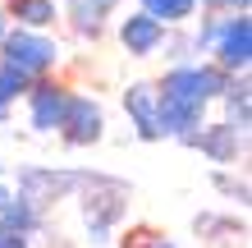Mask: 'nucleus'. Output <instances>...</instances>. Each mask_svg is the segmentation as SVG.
<instances>
[{"label": "nucleus", "instance_id": "1", "mask_svg": "<svg viewBox=\"0 0 252 248\" xmlns=\"http://www.w3.org/2000/svg\"><path fill=\"white\" fill-rule=\"evenodd\" d=\"M73 207H78V225H83V239L87 248H106L120 225L128 221V207H133V184L120 179V175H106V170H87L83 166V184L73 188Z\"/></svg>", "mask_w": 252, "mask_h": 248}, {"label": "nucleus", "instance_id": "2", "mask_svg": "<svg viewBox=\"0 0 252 248\" xmlns=\"http://www.w3.org/2000/svg\"><path fill=\"white\" fill-rule=\"evenodd\" d=\"M234 74H225V69H216L211 60H184V65H165V74L152 78L156 83V92L165 97V101H184V106H202V110H211L220 92L229 87Z\"/></svg>", "mask_w": 252, "mask_h": 248}, {"label": "nucleus", "instance_id": "3", "mask_svg": "<svg viewBox=\"0 0 252 248\" xmlns=\"http://www.w3.org/2000/svg\"><path fill=\"white\" fill-rule=\"evenodd\" d=\"M0 60L23 69L28 78H46L60 74L64 65V41L55 33H32V28H9L5 41H0Z\"/></svg>", "mask_w": 252, "mask_h": 248}, {"label": "nucleus", "instance_id": "4", "mask_svg": "<svg viewBox=\"0 0 252 248\" xmlns=\"http://www.w3.org/2000/svg\"><path fill=\"white\" fill-rule=\"evenodd\" d=\"M9 184H14V193L37 202L41 212H55L83 184V170H73V166H9Z\"/></svg>", "mask_w": 252, "mask_h": 248}, {"label": "nucleus", "instance_id": "5", "mask_svg": "<svg viewBox=\"0 0 252 248\" xmlns=\"http://www.w3.org/2000/svg\"><path fill=\"white\" fill-rule=\"evenodd\" d=\"M69 97H73V83H64L60 74L32 78V87L23 92V115H28V129H32L37 138H55V134H60V124H64Z\"/></svg>", "mask_w": 252, "mask_h": 248}, {"label": "nucleus", "instance_id": "6", "mask_svg": "<svg viewBox=\"0 0 252 248\" xmlns=\"http://www.w3.org/2000/svg\"><path fill=\"white\" fill-rule=\"evenodd\" d=\"M206 60L225 74H248L252 69V14H220Z\"/></svg>", "mask_w": 252, "mask_h": 248}, {"label": "nucleus", "instance_id": "7", "mask_svg": "<svg viewBox=\"0 0 252 248\" xmlns=\"http://www.w3.org/2000/svg\"><path fill=\"white\" fill-rule=\"evenodd\" d=\"M55 138H60L69 152H87V147H96V142H106V106H101L92 92H78V87H73L64 124H60Z\"/></svg>", "mask_w": 252, "mask_h": 248}, {"label": "nucleus", "instance_id": "8", "mask_svg": "<svg viewBox=\"0 0 252 248\" xmlns=\"http://www.w3.org/2000/svg\"><path fill=\"white\" fill-rule=\"evenodd\" d=\"M120 9H124V0H60V23L69 28L73 41L96 46V41L110 33V23H115Z\"/></svg>", "mask_w": 252, "mask_h": 248}, {"label": "nucleus", "instance_id": "9", "mask_svg": "<svg viewBox=\"0 0 252 248\" xmlns=\"http://www.w3.org/2000/svg\"><path fill=\"white\" fill-rule=\"evenodd\" d=\"M120 106H124V115H128V134L138 138V142H160V124H156L160 97H156V83H152V78H133V83H124Z\"/></svg>", "mask_w": 252, "mask_h": 248}, {"label": "nucleus", "instance_id": "10", "mask_svg": "<svg viewBox=\"0 0 252 248\" xmlns=\"http://www.w3.org/2000/svg\"><path fill=\"white\" fill-rule=\"evenodd\" d=\"M192 152H202V161L211 166H243L248 161V134H234L225 120H206L192 138Z\"/></svg>", "mask_w": 252, "mask_h": 248}, {"label": "nucleus", "instance_id": "11", "mask_svg": "<svg viewBox=\"0 0 252 248\" xmlns=\"http://www.w3.org/2000/svg\"><path fill=\"white\" fill-rule=\"evenodd\" d=\"M160 37H165V28H160L152 14H142L138 5L115 19V41H120V51L133 55V60H152L156 46H160Z\"/></svg>", "mask_w": 252, "mask_h": 248}, {"label": "nucleus", "instance_id": "12", "mask_svg": "<svg viewBox=\"0 0 252 248\" xmlns=\"http://www.w3.org/2000/svg\"><path fill=\"white\" fill-rule=\"evenodd\" d=\"M9 28H32V33H55L60 28V0H0Z\"/></svg>", "mask_w": 252, "mask_h": 248}, {"label": "nucleus", "instance_id": "13", "mask_svg": "<svg viewBox=\"0 0 252 248\" xmlns=\"http://www.w3.org/2000/svg\"><path fill=\"white\" fill-rule=\"evenodd\" d=\"M216 106H220V120H225L234 134H252V78L248 74H234Z\"/></svg>", "mask_w": 252, "mask_h": 248}, {"label": "nucleus", "instance_id": "14", "mask_svg": "<svg viewBox=\"0 0 252 248\" xmlns=\"http://www.w3.org/2000/svg\"><path fill=\"white\" fill-rule=\"evenodd\" d=\"M46 221H51V212H41L37 202H28L23 193H14L5 202V212H0V230H9V235H28V239L41 235Z\"/></svg>", "mask_w": 252, "mask_h": 248}, {"label": "nucleus", "instance_id": "15", "mask_svg": "<svg viewBox=\"0 0 252 248\" xmlns=\"http://www.w3.org/2000/svg\"><path fill=\"white\" fill-rule=\"evenodd\" d=\"M192 235H197L202 244H234V248H239V244H243V235H248V225H243V216L197 212V216H192Z\"/></svg>", "mask_w": 252, "mask_h": 248}, {"label": "nucleus", "instance_id": "16", "mask_svg": "<svg viewBox=\"0 0 252 248\" xmlns=\"http://www.w3.org/2000/svg\"><path fill=\"white\" fill-rule=\"evenodd\" d=\"M211 188H216L225 202H234L239 212H248L252 184H248V170H243V166H216V170H211Z\"/></svg>", "mask_w": 252, "mask_h": 248}, {"label": "nucleus", "instance_id": "17", "mask_svg": "<svg viewBox=\"0 0 252 248\" xmlns=\"http://www.w3.org/2000/svg\"><path fill=\"white\" fill-rule=\"evenodd\" d=\"M138 9L152 14L160 28H188V23L202 14L197 0H138Z\"/></svg>", "mask_w": 252, "mask_h": 248}, {"label": "nucleus", "instance_id": "18", "mask_svg": "<svg viewBox=\"0 0 252 248\" xmlns=\"http://www.w3.org/2000/svg\"><path fill=\"white\" fill-rule=\"evenodd\" d=\"M28 87H32V78H28L23 69H14V65L0 60V124H9V115H14V106L23 101Z\"/></svg>", "mask_w": 252, "mask_h": 248}, {"label": "nucleus", "instance_id": "19", "mask_svg": "<svg viewBox=\"0 0 252 248\" xmlns=\"http://www.w3.org/2000/svg\"><path fill=\"white\" fill-rule=\"evenodd\" d=\"M156 55H165V65H184V60H197V55H192V37H188V28H165V37H160Z\"/></svg>", "mask_w": 252, "mask_h": 248}, {"label": "nucleus", "instance_id": "20", "mask_svg": "<svg viewBox=\"0 0 252 248\" xmlns=\"http://www.w3.org/2000/svg\"><path fill=\"white\" fill-rule=\"evenodd\" d=\"M120 248H179L170 235H160L156 225H128V235H124V244Z\"/></svg>", "mask_w": 252, "mask_h": 248}, {"label": "nucleus", "instance_id": "21", "mask_svg": "<svg viewBox=\"0 0 252 248\" xmlns=\"http://www.w3.org/2000/svg\"><path fill=\"white\" fill-rule=\"evenodd\" d=\"M216 14H252V0H216Z\"/></svg>", "mask_w": 252, "mask_h": 248}, {"label": "nucleus", "instance_id": "22", "mask_svg": "<svg viewBox=\"0 0 252 248\" xmlns=\"http://www.w3.org/2000/svg\"><path fill=\"white\" fill-rule=\"evenodd\" d=\"M0 248H37L28 235H9V230H0Z\"/></svg>", "mask_w": 252, "mask_h": 248}, {"label": "nucleus", "instance_id": "23", "mask_svg": "<svg viewBox=\"0 0 252 248\" xmlns=\"http://www.w3.org/2000/svg\"><path fill=\"white\" fill-rule=\"evenodd\" d=\"M9 198H14V184H9V175H0V212H5Z\"/></svg>", "mask_w": 252, "mask_h": 248}, {"label": "nucleus", "instance_id": "24", "mask_svg": "<svg viewBox=\"0 0 252 248\" xmlns=\"http://www.w3.org/2000/svg\"><path fill=\"white\" fill-rule=\"evenodd\" d=\"M5 33H9V19H5V5H0V41H5Z\"/></svg>", "mask_w": 252, "mask_h": 248}]
</instances>
